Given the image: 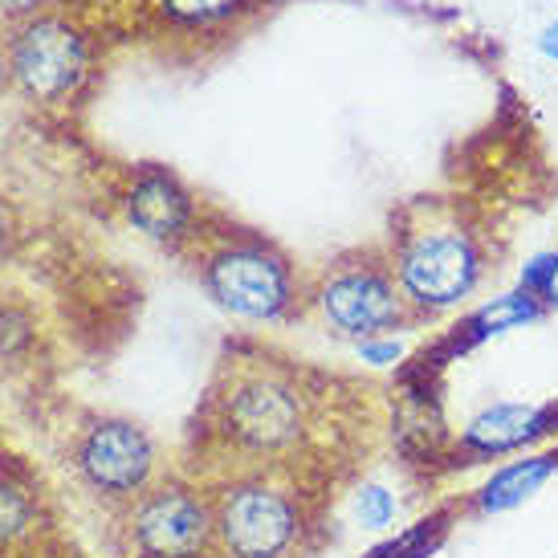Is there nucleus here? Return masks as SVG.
Returning <instances> with one entry per match:
<instances>
[{
  "label": "nucleus",
  "mask_w": 558,
  "mask_h": 558,
  "mask_svg": "<svg viewBox=\"0 0 558 558\" xmlns=\"http://www.w3.org/2000/svg\"><path fill=\"white\" fill-rule=\"evenodd\" d=\"M213 436L245 469H281L314 440V403L298 375L274 363L233 367L213 396Z\"/></svg>",
  "instance_id": "f257e3e1"
},
{
  "label": "nucleus",
  "mask_w": 558,
  "mask_h": 558,
  "mask_svg": "<svg viewBox=\"0 0 558 558\" xmlns=\"http://www.w3.org/2000/svg\"><path fill=\"white\" fill-rule=\"evenodd\" d=\"M388 265L412 323H433V318H449L461 306H469V298L481 290L485 248L465 220L436 208L403 225Z\"/></svg>",
  "instance_id": "f03ea898"
},
{
  "label": "nucleus",
  "mask_w": 558,
  "mask_h": 558,
  "mask_svg": "<svg viewBox=\"0 0 558 558\" xmlns=\"http://www.w3.org/2000/svg\"><path fill=\"white\" fill-rule=\"evenodd\" d=\"M217 558H302L311 543L306 497L281 469H241L213 494Z\"/></svg>",
  "instance_id": "7ed1b4c3"
},
{
  "label": "nucleus",
  "mask_w": 558,
  "mask_h": 558,
  "mask_svg": "<svg viewBox=\"0 0 558 558\" xmlns=\"http://www.w3.org/2000/svg\"><path fill=\"white\" fill-rule=\"evenodd\" d=\"M196 274L204 294L241 323H281L302 302L294 262L262 236H220L201 253Z\"/></svg>",
  "instance_id": "20e7f679"
},
{
  "label": "nucleus",
  "mask_w": 558,
  "mask_h": 558,
  "mask_svg": "<svg viewBox=\"0 0 558 558\" xmlns=\"http://www.w3.org/2000/svg\"><path fill=\"white\" fill-rule=\"evenodd\" d=\"M123 543L140 558H217L213 494L196 481L159 477L123 506Z\"/></svg>",
  "instance_id": "39448f33"
},
{
  "label": "nucleus",
  "mask_w": 558,
  "mask_h": 558,
  "mask_svg": "<svg viewBox=\"0 0 558 558\" xmlns=\"http://www.w3.org/2000/svg\"><path fill=\"white\" fill-rule=\"evenodd\" d=\"M311 302L326 330L347 339L351 347L363 339H379V335H400L403 326H416L388 257L335 262L311 290Z\"/></svg>",
  "instance_id": "423d86ee"
},
{
  "label": "nucleus",
  "mask_w": 558,
  "mask_h": 558,
  "mask_svg": "<svg viewBox=\"0 0 558 558\" xmlns=\"http://www.w3.org/2000/svg\"><path fill=\"white\" fill-rule=\"evenodd\" d=\"M74 469L94 497L123 510L159 481V449L135 420L98 416L74 440Z\"/></svg>",
  "instance_id": "0eeeda50"
},
{
  "label": "nucleus",
  "mask_w": 558,
  "mask_h": 558,
  "mask_svg": "<svg viewBox=\"0 0 558 558\" xmlns=\"http://www.w3.org/2000/svg\"><path fill=\"white\" fill-rule=\"evenodd\" d=\"M86 78V41L62 16H29L9 41V82L29 102L53 107L78 94Z\"/></svg>",
  "instance_id": "6e6552de"
},
{
  "label": "nucleus",
  "mask_w": 558,
  "mask_h": 558,
  "mask_svg": "<svg viewBox=\"0 0 558 558\" xmlns=\"http://www.w3.org/2000/svg\"><path fill=\"white\" fill-rule=\"evenodd\" d=\"M558 436L555 400H489L457 428L452 449L473 461H510Z\"/></svg>",
  "instance_id": "1a4fd4ad"
},
{
  "label": "nucleus",
  "mask_w": 558,
  "mask_h": 558,
  "mask_svg": "<svg viewBox=\"0 0 558 558\" xmlns=\"http://www.w3.org/2000/svg\"><path fill=\"white\" fill-rule=\"evenodd\" d=\"M126 225L156 245H184L196 236V196L168 168H143L123 192Z\"/></svg>",
  "instance_id": "9d476101"
},
{
  "label": "nucleus",
  "mask_w": 558,
  "mask_h": 558,
  "mask_svg": "<svg viewBox=\"0 0 558 558\" xmlns=\"http://www.w3.org/2000/svg\"><path fill=\"white\" fill-rule=\"evenodd\" d=\"M558 477V449H534L494 465L469 494V513L477 518H506L526 510L534 497Z\"/></svg>",
  "instance_id": "9b49d317"
},
{
  "label": "nucleus",
  "mask_w": 558,
  "mask_h": 558,
  "mask_svg": "<svg viewBox=\"0 0 558 558\" xmlns=\"http://www.w3.org/2000/svg\"><path fill=\"white\" fill-rule=\"evenodd\" d=\"M543 318H546L543 302L534 294H526L522 286H513V290H501L494 298H481L477 306L465 314V323H461V339L494 342L513 335V330H526V326L543 323Z\"/></svg>",
  "instance_id": "f8f14e48"
},
{
  "label": "nucleus",
  "mask_w": 558,
  "mask_h": 558,
  "mask_svg": "<svg viewBox=\"0 0 558 558\" xmlns=\"http://www.w3.org/2000/svg\"><path fill=\"white\" fill-rule=\"evenodd\" d=\"M400 513H403V497L391 489L388 481L367 477L355 485L351 494V518L363 534H391L400 530Z\"/></svg>",
  "instance_id": "ddd939ff"
},
{
  "label": "nucleus",
  "mask_w": 558,
  "mask_h": 558,
  "mask_svg": "<svg viewBox=\"0 0 558 558\" xmlns=\"http://www.w3.org/2000/svg\"><path fill=\"white\" fill-rule=\"evenodd\" d=\"M37 530V501L16 481L0 477V546H13Z\"/></svg>",
  "instance_id": "4468645a"
},
{
  "label": "nucleus",
  "mask_w": 558,
  "mask_h": 558,
  "mask_svg": "<svg viewBox=\"0 0 558 558\" xmlns=\"http://www.w3.org/2000/svg\"><path fill=\"white\" fill-rule=\"evenodd\" d=\"M175 21H187V25H213V21H225V16L241 13L248 0H159Z\"/></svg>",
  "instance_id": "2eb2a0df"
},
{
  "label": "nucleus",
  "mask_w": 558,
  "mask_h": 558,
  "mask_svg": "<svg viewBox=\"0 0 558 558\" xmlns=\"http://www.w3.org/2000/svg\"><path fill=\"white\" fill-rule=\"evenodd\" d=\"M33 342V318L13 302H0V359L25 355Z\"/></svg>",
  "instance_id": "dca6fc26"
},
{
  "label": "nucleus",
  "mask_w": 558,
  "mask_h": 558,
  "mask_svg": "<svg viewBox=\"0 0 558 558\" xmlns=\"http://www.w3.org/2000/svg\"><path fill=\"white\" fill-rule=\"evenodd\" d=\"M355 359L372 372H396L403 359H408V342L403 335H379V339L355 342Z\"/></svg>",
  "instance_id": "f3484780"
},
{
  "label": "nucleus",
  "mask_w": 558,
  "mask_h": 558,
  "mask_svg": "<svg viewBox=\"0 0 558 558\" xmlns=\"http://www.w3.org/2000/svg\"><path fill=\"white\" fill-rule=\"evenodd\" d=\"M550 265H555V248H538V253H530L522 269H518V286L526 290V294H543L546 278H550Z\"/></svg>",
  "instance_id": "a211bd4d"
},
{
  "label": "nucleus",
  "mask_w": 558,
  "mask_h": 558,
  "mask_svg": "<svg viewBox=\"0 0 558 558\" xmlns=\"http://www.w3.org/2000/svg\"><path fill=\"white\" fill-rule=\"evenodd\" d=\"M13 241H16V217L13 208H9V201L0 196V262L13 253Z\"/></svg>",
  "instance_id": "6ab92c4d"
},
{
  "label": "nucleus",
  "mask_w": 558,
  "mask_h": 558,
  "mask_svg": "<svg viewBox=\"0 0 558 558\" xmlns=\"http://www.w3.org/2000/svg\"><path fill=\"white\" fill-rule=\"evenodd\" d=\"M538 53H543L546 62H555L558 65V21H550V25H543V33H538Z\"/></svg>",
  "instance_id": "aec40b11"
},
{
  "label": "nucleus",
  "mask_w": 558,
  "mask_h": 558,
  "mask_svg": "<svg viewBox=\"0 0 558 558\" xmlns=\"http://www.w3.org/2000/svg\"><path fill=\"white\" fill-rule=\"evenodd\" d=\"M538 302H543L546 314H558V248H555V265H550V278H546Z\"/></svg>",
  "instance_id": "412c9836"
},
{
  "label": "nucleus",
  "mask_w": 558,
  "mask_h": 558,
  "mask_svg": "<svg viewBox=\"0 0 558 558\" xmlns=\"http://www.w3.org/2000/svg\"><path fill=\"white\" fill-rule=\"evenodd\" d=\"M4 82H9V49L0 46V86H4Z\"/></svg>",
  "instance_id": "4be33fe9"
},
{
  "label": "nucleus",
  "mask_w": 558,
  "mask_h": 558,
  "mask_svg": "<svg viewBox=\"0 0 558 558\" xmlns=\"http://www.w3.org/2000/svg\"><path fill=\"white\" fill-rule=\"evenodd\" d=\"M114 558H140V555H131V550H123V555H114Z\"/></svg>",
  "instance_id": "5701e85b"
}]
</instances>
